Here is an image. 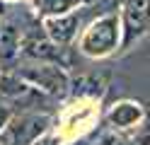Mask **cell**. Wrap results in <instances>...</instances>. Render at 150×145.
Listing matches in <instances>:
<instances>
[{"mask_svg":"<svg viewBox=\"0 0 150 145\" xmlns=\"http://www.w3.org/2000/svg\"><path fill=\"white\" fill-rule=\"evenodd\" d=\"M78 51L87 58H107L121 51V22L119 12H104L85 27Z\"/></svg>","mask_w":150,"mask_h":145,"instance_id":"1","label":"cell"},{"mask_svg":"<svg viewBox=\"0 0 150 145\" xmlns=\"http://www.w3.org/2000/svg\"><path fill=\"white\" fill-rule=\"evenodd\" d=\"M17 77L39 90L46 97H65L68 94V87H70V75L65 68L61 65H51V63H24L22 68L15 70Z\"/></svg>","mask_w":150,"mask_h":145,"instance_id":"2","label":"cell"},{"mask_svg":"<svg viewBox=\"0 0 150 145\" xmlns=\"http://www.w3.org/2000/svg\"><path fill=\"white\" fill-rule=\"evenodd\" d=\"M121 51H128L150 34V0H121Z\"/></svg>","mask_w":150,"mask_h":145,"instance_id":"3","label":"cell"},{"mask_svg":"<svg viewBox=\"0 0 150 145\" xmlns=\"http://www.w3.org/2000/svg\"><path fill=\"white\" fill-rule=\"evenodd\" d=\"M51 116L44 111H27V114H12L10 123L3 133L5 145H32L36 138L49 133Z\"/></svg>","mask_w":150,"mask_h":145,"instance_id":"4","label":"cell"},{"mask_svg":"<svg viewBox=\"0 0 150 145\" xmlns=\"http://www.w3.org/2000/svg\"><path fill=\"white\" fill-rule=\"evenodd\" d=\"M20 53L32 63H51V65H61V68H70V56H68V46H58L46 36H36V34H24L22 44H20Z\"/></svg>","mask_w":150,"mask_h":145,"instance_id":"5","label":"cell"},{"mask_svg":"<svg viewBox=\"0 0 150 145\" xmlns=\"http://www.w3.org/2000/svg\"><path fill=\"white\" fill-rule=\"evenodd\" d=\"M80 22H82V12H78V10L65 12V15H56V17H44L41 19L44 36L58 46H70L78 36Z\"/></svg>","mask_w":150,"mask_h":145,"instance_id":"6","label":"cell"},{"mask_svg":"<svg viewBox=\"0 0 150 145\" xmlns=\"http://www.w3.org/2000/svg\"><path fill=\"white\" fill-rule=\"evenodd\" d=\"M145 121V109L136 99H121L107 111V126L111 131L128 133Z\"/></svg>","mask_w":150,"mask_h":145,"instance_id":"7","label":"cell"},{"mask_svg":"<svg viewBox=\"0 0 150 145\" xmlns=\"http://www.w3.org/2000/svg\"><path fill=\"white\" fill-rule=\"evenodd\" d=\"M107 90L104 77L97 73H80L78 77H70L68 94L73 97H102Z\"/></svg>","mask_w":150,"mask_h":145,"instance_id":"8","label":"cell"},{"mask_svg":"<svg viewBox=\"0 0 150 145\" xmlns=\"http://www.w3.org/2000/svg\"><path fill=\"white\" fill-rule=\"evenodd\" d=\"M20 44H22V34L17 24L12 22L0 24V63H12L20 56Z\"/></svg>","mask_w":150,"mask_h":145,"instance_id":"9","label":"cell"},{"mask_svg":"<svg viewBox=\"0 0 150 145\" xmlns=\"http://www.w3.org/2000/svg\"><path fill=\"white\" fill-rule=\"evenodd\" d=\"M90 0H34L36 12L41 17H56V15H65L73 10H80L82 5H87Z\"/></svg>","mask_w":150,"mask_h":145,"instance_id":"10","label":"cell"},{"mask_svg":"<svg viewBox=\"0 0 150 145\" xmlns=\"http://www.w3.org/2000/svg\"><path fill=\"white\" fill-rule=\"evenodd\" d=\"M92 145H133V143H131V135L107 128L99 135H92Z\"/></svg>","mask_w":150,"mask_h":145,"instance_id":"11","label":"cell"},{"mask_svg":"<svg viewBox=\"0 0 150 145\" xmlns=\"http://www.w3.org/2000/svg\"><path fill=\"white\" fill-rule=\"evenodd\" d=\"M32 145H61V143H58V138H56L53 133H44L41 138H36Z\"/></svg>","mask_w":150,"mask_h":145,"instance_id":"12","label":"cell"},{"mask_svg":"<svg viewBox=\"0 0 150 145\" xmlns=\"http://www.w3.org/2000/svg\"><path fill=\"white\" fill-rule=\"evenodd\" d=\"M70 145H92V138H80V140H75Z\"/></svg>","mask_w":150,"mask_h":145,"instance_id":"13","label":"cell"}]
</instances>
